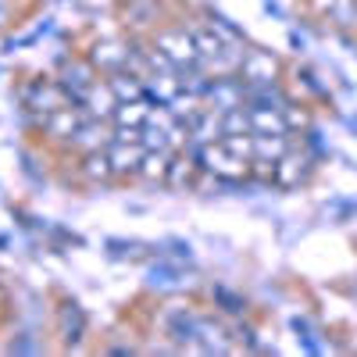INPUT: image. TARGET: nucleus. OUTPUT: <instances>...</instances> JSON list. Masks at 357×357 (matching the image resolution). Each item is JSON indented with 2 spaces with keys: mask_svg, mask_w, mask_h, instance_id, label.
Returning a JSON list of instances; mask_svg holds the SVG:
<instances>
[{
  "mask_svg": "<svg viewBox=\"0 0 357 357\" xmlns=\"http://www.w3.org/2000/svg\"><path fill=\"white\" fill-rule=\"evenodd\" d=\"M200 168L211 172L222 183H240V178H250L254 172V158H250V136H222L215 143L197 146Z\"/></svg>",
  "mask_w": 357,
  "mask_h": 357,
  "instance_id": "1",
  "label": "nucleus"
},
{
  "mask_svg": "<svg viewBox=\"0 0 357 357\" xmlns=\"http://www.w3.org/2000/svg\"><path fill=\"white\" fill-rule=\"evenodd\" d=\"M190 350H200V354H225V350H232L229 329H225L215 314H200L197 336H193V347H190Z\"/></svg>",
  "mask_w": 357,
  "mask_h": 357,
  "instance_id": "7",
  "label": "nucleus"
},
{
  "mask_svg": "<svg viewBox=\"0 0 357 357\" xmlns=\"http://www.w3.org/2000/svg\"><path fill=\"white\" fill-rule=\"evenodd\" d=\"M25 107L29 111H36V114H50V111H57V107H65V104H72V97H68V89L57 82V79H36L33 86L25 89Z\"/></svg>",
  "mask_w": 357,
  "mask_h": 357,
  "instance_id": "4",
  "label": "nucleus"
},
{
  "mask_svg": "<svg viewBox=\"0 0 357 357\" xmlns=\"http://www.w3.org/2000/svg\"><path fill=\"white\" fill-rule=\"evenodd\" d=\"M82 107H86V114L89 118H97V122H111V114H114V107H118V97H114V89H111V82L104 79H97L93 86H89V93L79 100Z\"/></svg>",
  "mask_w": 357,
  "mask_h": 357,
  "instance_id": "8",
  "label": "nucleus"
},
{
  "mask_svg": "<svg viewBox=\"0 0 357 357\" xmlns=\"http://www.w3.org/2000/svg\"><path fill=\"white\" fill-rule=\"evenodd\" d=\"M122 18L129 29H158V0H126Z\"/></svg>",
  "mask_w": 357,
  "mask_h": 357,
  "instance_id": "9",
  "label": "nucleus"
},
{
  "mask_svg": "<svg viewBox=\"0 0 357 357\" xmlns=\"http://www.w3.org/2000/svg\"><path fill=\"white\" fill-rule=\"evenodd\" d=\"M82 175H86V183H107V178H114L111 158H107V146H104V151L82 154Z\"/></svg>",
  "mask_w": 357,
  "mask_h": 357,
  "instance_id": "11",
  "label": "nucleus"
},
{
  "mask_svg": "<svg viewBox=\"0 0 357 357\" xmlns=\"http://www.w3.org/2000/svg\"><path fill=\"white\" fill-rule=\"evenodd\" d=\"M151 47L165 57V61L175 72H186V68H200V50L197 40L186 25H172V29H154V40Z\"/></svg>",
  "mask_w": 357,
  "mask_h": 357,
  "instance_id": "2",
  "label": "nucleus"
},
{
  "mask_svg": "<svg viewBox=\"0 0 357 357\" xmlns=\"http://www.w3.org/2000/svg\"><path fill=\"white\" fill-rule=\"evenodd\" d=\"M107 158H111V172L114 178H132L139 175V165L146 158V146L139 139H114L107 143Z\"/></svg>",
  "mask_w": 357,
  "mask_h": 357,
  "instance_id": "5",
  "label": "nucleus"
},
{
  "mask_svg": "<svg viewBox=\"0 0 357 357\" xmlns=\"http://www.w3.org/2000/svg\"><path fill=\"white\" fill-rule=\"evenodd\" d=\"M172 154L175 151H146L143 165H139V175L146 183H165L168 178V165H172Z\"/></svg>",
  "mask_w": 357,
  "mask_h": 357,
  "instance_id": "12",
  "label": "nucleus"
},
{
  "mask_svg": "<svg viewBox=\"0 0 357 357\" xmlns=\"http://www.w3.org/2000/svg\"><path fill=\"white\" fill-rule=\"evenodd\" d=\"M97 79H100V72L93 68V61H82V57H72V61H65L61 75H57V82L68 89V97H72L75 104L89 93V86H93Z\"/></svg>",
  "mask_w": 357,
  "mask_h": 357,
  "instance_id": "6",
  "label": "nucleus"
},
{
  "mask_svg": "<svg viewBox=\"0 0 357 357\" xmlns=\"http://www.w3.org/2000/svg\"><path fill=\"white\" fill-rule=\"evenodd\" d=\"M197 321H200V311L193 304H165L158 311V333L175 343L178 350H190L193 347V336H197Z\"/></svg>",
  "mask_w": 357,
  "mask_h": 357,
  "instance_id": "3",
  "label": "nucleus"
},
{
  "mask_svg": "<svg viewBox=\"0 0 357 357\" xmlns=\"http://www.w3.org/2000/svg\"><path fill=\"white\" fill-rule=\"evenodd\" d=\"M151 286L158 289H168V293H175V289H183V268L178 264H168V261H161V264H154L151 268Z\"/></svg>",
  "mask_w": 357,
  "mask_h": 357,
  "instance_id": "13",
  "label": "nucleus"
},
{
  "mask_svg": "<svg viewBox=\"0 0 357 357\" xmlns=\"http://www.w3.org/2000/svg\"><path fill=\"white\" fill-rule=\"evenodd\" d=\"M57 318H61L57 333H61L65 340H72V343H79L82 333H86V314L79 311V304H75V301H65L61 307H57Z\"/></svg>",
  "mask_w": 357,
  "mask_h": 357,
  "instance_id": "10",
  "label": "nucleus"
},
{
  "mask_svg": "<svg viewBox=\"0 0 357 357\" xmlns=\"http://www.w3.org/2000/svg\"><path fill=\"white\" fill-rule=\"evenodd\" d=\"M8 11H11V8H8V0H0V25L8 22Z\"/></svg>",
  "mask_w": 357,
  "mask_h": 357,
  "instance_id": "14",
  "label": "nucleus"
}]
</instances>
